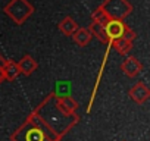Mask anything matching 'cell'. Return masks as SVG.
I'll return each mask as SVG.
<instances>
[{
	"mask_svg": "<svg viewBox=\"0 0 150 141\" xmlns=\"http://www.w3.org/2000/svg\"><path fill=\"white\" fill-rule=\"evenodd\" d=\"M30 118L46 132L50 141H60L62 137L80 122L77 113H66L57 104V97L49 94L31 113Z\"/></svg>",
	"mask_w": 150,
	"mask_h": 141,
	"instance_id": "cell-1",
	"label": "cell"
},
{
	"mask_svg": "<svg viewBox=\"0 0 150 141\" xmlns=\"http://www.w3.org/2000/svg\"><path fill=\"white\" fill-rule=\"evenodd\" d=\"M11 141H50V138L28 116L25 122L11 135Z\"/></svg>",
	"mask_w": 150,
	"mask_h": 141,
	"instance_id": "cell-2",
	"label": "cell"
},
{
	"mask_svg": "<svg viewBox=\"0 0 150 141\" xmlns=\"http://www.w3.org/2000/svg\"><path fill=\"white\" fill-rule=\"evenodd\" d=\"M34 11H35L34 6L28 2V0H11L3 9V12L16 25H22L34 13Z\"/></svg>",
	"mask_w": 150,
	"mask_h": 141,
	"instance_id": "cell-3",
	"label": "cell"
},
{
	"mask_svg": "<svg viewBox=\"0 0 150 141\" xmlns=\"http://www.w3.org/2000/svg\"><path fill=\"white\" fill-rule=\"evenodd\" d=\"M109 19H121L124 21L131 12H132V5L128 0H105V2L99 6Z\"/></svg>",
	"mask_w": 150,
	"mask_h": 141,
	"instance_id": "cell-4",
	"label": "cell"
},
{
	"mask_svg": "<svg viewBox=\"0 0 150 141\" xmlns=\"http://www.w3.org/2000/svg\"><path fill=\"white\" fill-rule=\"evenodd\" d=\"M127 25L124 21L121 19H109L105 24V31H106V37H108V43H112L118 38H121V35L124 34Z\"/></svg>",
	"mask_w": 150,
	"mask_h": 141,
	"instance_id": "cell-5",
	"label": "cell"
},
{
	"mask_svg": "<svg viewBox=\"0 0 150 141\" xmlns=\"http://www.w3.org/2000/svg\"><path fill=\"white\" fill-rule=\"evenodd\" d=\"M129 97L135 102V103H138V104H143L144 102H147L149 100V97H150V90H149V87L144 84V82H137V84H134L131 88H129Z\"/></svg>",
	"mask_w": 150,
	"mask_h": 141,
	"instance_id": "cell-6",
	"label": "cell"
},
{
	"mask_svg": "<svg viewBox=\"0 0 150 141\" xmlns=\"http://www.w3.org/2000/svg\"><path fill=\"white\" fill-rule=\"evenodd\" d=\"M121 69H122V72H124L127 77L134 78V77H137L141 70H143V65H141V62H138L134 56H128V57H125V60L122 62Z\"/></svg>",
	"mask_w": 150,
	"mask_h": 141,
	"instance_id": "cell-7",
	"label": "cell"
},
{
	"mask_svg": "<svg viewBox=\"0 0 150 141\" xmlns=\"http://www.w3.org/2000/svg\"><path fill=\"white\" fill-rule=\"evenodd\" d=\"M18 68H19V72L24 74V75H31L33 72H35L37 68H38V63L37 60L30 56V54H25L19 62H18Z\"/></svg>",
	"mask_w": 150,
	"mask_h": 141,
	"instance_id": "cell-8",
	"label": "cell"
},
{
	"mask_svg": "<svg viewBox=\"0 0 150 141\" xmlns=\"http://www.w3.org/2000/svg\"><path fill=\"white\" fill-rule=\"evenodd\" d=\"M71 37L74 38V41L77 43L80 47L88 46L90 41H91V38H93V35H91V32H90L88 28H80V27L74 31V34Z\"/></svg>",
	"mask_w": 150,
	"mask_h": 141,
	"instance_id": "cell-9",
	"label": "cell"
},
{
	"mask_svg": "<svg viewBox=\"0 0 150 141\" xmlns=\"http://www.w3.org/2000/svg\"><path fill=\"white\" fill-rule=\"evenodd\" d=\"M3 72H5V81H13L21 72H19V68H18V62L15 60H6L3 63Z\"/></svg>",
	"mask_w": 150,
	"mask_h": 141,
	"instance_id": "cell-10",
	"label": "cell"
},
{
	"mask_svg": "<svg viewBox=\"0 0 150 141\" xmlns=\"http://www.w3.org/2000/svg\"><path fill=\"white\" fill-rule=\"evenodd\" d=\"M57 104L59 107L66 112V113H77L78 109V103L75 102L71 96H63V97H57Z\"/></svg>",
	"mask_w": 150,
	"mask_h": 141,
	"instance_id": "cell-11",
	"label": "cell"
},
{
	"mask_svg": "<svg viewBox=\"0 0 150 141\" xmlns=\"http://www.w3.org/2000/svg\"><path fill=\"white\" fill-rule=\"evenodd\" d=\"M57 27H59V30H60L62 34H65V35H72L74 31L78 28V24L74 21L72 16H66V18H63V19L59 22Z\"/></svg>",
	"mask_w": 150,
	"mask_h": 141,
	"instance_id": "cell-12",
	"label": "cell"
},
{
	"mask_svg": "<svg viewBox=\"0 0 150 141\" xmlns=\"http://www.w3.org/2000/svg\"><path fill=\"white\" fill-rule=\"evenodd\" d=\"M109 44L112 46V49L115 47V50L119 54H122V56H125L132 49V41H128V40H124V38H118V40H115V41H112Z\"/></svg>",
	"mask_w": 150,
	"mask_h": 141,
	"instance_id": "cell-13",
	"label": "cell"
},
{
	"mask_svg": "<svg viewBox=\"0 0 150 141\" xmlns=\"http://www.w3.org/2000/svg\"><path fill=\"white\" fill-rule=\"evenodd\" d=\"M90 32H91V35L93 37H97L102 43H108V37H106V31H105V25H102V24H99V22H94V21H91V24H90Z\"/></svg>",
	"mask_w": 150,
	"mask_h": 141,
	"instance_id": "cell-14",
	"label": "cell"
},
{
	"mask_svg": "<svg viewBox=\"0 0 150 141\" xmlns=\"http://www.w3.org/2000/svg\"><path fill=\"white\" fill-rule=\"evenodd\" d=\"M91 21H94V22H99V24H102V25H105L108 21H109V16L102 11V9H94L93 11V13H91Z\"/></svg>",
	"mask_w": 150,
	"mask_h": 141,
	"instance_id": "cell-15",
	"label": "cell"
},
{
	"mask_svg": "<svg viewBox=\"0 0 150 141\" xmlns=\"http://www.w3.org/2000/svg\"><path fill=\"white\" fill-rule=\"evenodd\" d=\"M69 90H71V82H59L54 96L56 97H63V96H69Z\"/></svg>",
	"mask_w": 150,
	"mask_h": 141,
	"instance_id": "cell-16",
	"label": "cell"
},
{
	"mask_svg": "<svg viewBox=\"0 0 150 141\" xmlns=\"http://www.w3.org/2000/svg\"><path fill=\"white\" fill-rule=\"evenodd\" d=\"M121 38L128 40V41H134V40H135V32H134L129 27H127V28H125V31H124V34L121 35Z\"/></svg>",
	"mask_w": 150,
	"mask_h": 141,
	"instance_id": "cell-17",
	"label": "cell"
},
{
	"mask_svg": "<svg viewBox=\"0 0 150 141\" xmlns=\"http://www.w3.org/2000/svg\"><path fill=\"white\" fill-rule=\"evenodd\" d=\"M3 63H5V59H3V56H2V54H0V66H2Z\"/></svg>",
	"mask_w": 150,
	"mask_h": 141,
	"instance_id": "cell-18",
	"label": "cell"
}]
</instances>
